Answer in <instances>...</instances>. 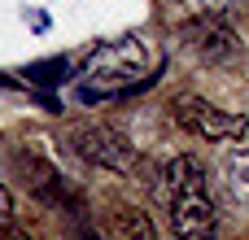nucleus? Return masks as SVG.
Returning <instances> with one entry per match:
<instances>
[{"label":"nucleus","mask_w":249,"mask_h":240,"mask_svg":"<svg viewBox=\"0 0 249 240\" xmlns=\"http://www.w3.org/2000/svg\"><path fill=\"white\" fill-rule=\"evenodd\" d=\"M0 240H26V232H18V227H0Z\"/></svg>","instance_id":"nucleus-10"},{"label":"nucleus","mask_w":249,"mask_h":240,"mask_svg":"<svg viewBox=\"0 0 249 240\" xmlns=\"http://www.w3.org/2000/svg\"><path fill=\"white\" fill-rule=\"evenodd\" d=\"M70 240H96V236H92V232H74Z\"/></svg>","instance_id":"nucleus-11"},{"label":"nucleus","mask_w":249,"mask_h":240,"mask_svg":"<svg viewBox=\"0 0 249 240\" xmlns=\"http://www.w3.org/2000/svg\"><path fill=\"white\" fill-rule=\"evenodd\" d=\"M144 66H149V52H144V44H140L136 35L96 44V48L83 57V66H79V74H83L79 101L92 105V101H105V96H123V92H131V87H144V83H149Z\"/></svg>","instance_id":"nucleus-2"},{"label":"nucleus","mask_w":249,"mask_h":240,"mask_svg":"<svg viewBox=\"0 0 249 240\" xmlns=\"http://www.w3.org/2000/svg\"><path fill=\"white\" fill-rule=\"evenodd\" d=\"M179 39H184V48H188L197 61H206V66H241V61H245V44H241V35H236L223 17L201 13V17H193V22L179 31Z\"/></svg>","instance_id":"nucleus-3"},{"label":"nucleus","mask_w":249,"mask_h":240,"mask_svg":"<svg viewBox=\"0 0 249 240\" xmlns=\"http://www.w3.org/2000/svg\"><path fill=\"white\" fill-rule=\"evenodd\" d=\"M9 219H13V192L0 184V227H9Z\"/></svg>","instance_id":"nucleus-9"},{"label":"nucleus","mask_w":249,"mask_h":240,"mask_svg":"<svg viewBox=\"0 0 249 240\" xmlns=\"http://www.w3.org/2000/svg\"><path fill=\"white\" fill-rule=\"evenodd\" d=\"M66 79H70V61L66 57H48V61L26 66V83H35V87H57Z\"/></svg>","instance_id":"nucleus-8"},{"label":"nucleus","mask_w":249,"mask_h":240,"mask_svg":"<svg viewBox=\"0 0 249 240\" xmlns=\"http://www.w3.org/2000/svg\"><path fill=\"white\" fill-rule=\"evenodd\" d=\"M74 149H79L92 166H101V171H114V175H131V171H136V149H131V140H127L123 131H114V127H101V122L79 127V131H74Z\"/></svg>","instance_id":"nucleus-5"},{"label":"nucleus","mask_w":249,"mask_h":240,"mask_svg":"<svg viewBox=\"0 0 249 240\" xmlns=\"http://www.w3.org/2000/svg\"><path fill=\"white\" fill-rule=\"evenodd\" d=\"M109 227H114V240H158L149 214H140V210H114Z\"/></svg>","instance_id":"nucleus-7"},{"label":"nucleus","mask_w":249,"mask_h":240,"mask_svg":"<svg viewBox=\"0 0 249 240\" xmlns=\"http://www.w3.org/2000/svg\"><path fill=\"white\" fill-rule=\"evenodd\" d=\"M223 179H228L232 201L249 210V149H236V153L223 157Z\"/></svg>","instance_id":"nucleus-6"},{"label":"nucleus","mask_w":249,"mask_h":240,"mask_svg":"<svg viewBox=\"0 0 249 240\" xmlns=\"http://www.w3.org/2000/svg\"><path fill=\"white\" fill-rule=\"evenodd\" d=\"M153 197L166 206L171 232L179 240H210L214 236L219 210H214V201H210V192H206V171H201L197 157H188V153L175 157V162L162 171V179L153 184Z\"/></svg>","instance_id":"nucleus-1"},{"label":"nucleus","mask_w":249,"mask_h":240,"mask_svg":"<svg viewBox=\"0 0 249 240\" xmlns=\"http://www.w3.org/2000/svg\"><path fill=\"white\" fill-rule=\"evenodd\" d=\"M175 122L188 131V136H201V140H241L249 131V122L241 114H228V109H214L210 101L201 96H179L175 101Z\"/></svg>","instance_id":"nucleus-4"},{"label":"nucleus","mask_w":249,"mask_h":240,"mask_svg":"<svg viewBox=\"0 0 249 240\" xmlns=\"http://www.w3.org/2000/svg\"><path fill=\"white\" fill-rule=\"evenodd\" d=\"M0 87H13V79H4V74H0Z\"/></svg>","instance_id":"nucleus-12"}]
</instances>
